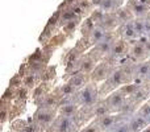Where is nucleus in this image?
<instances>
[{
    "label": "nucleus",
    "mask_w": 150,
    "mask_h": 132,
    "mask_svg": "<svg viewBox=\"0 0 150 132\" xmlns=\"http://www.w3.org/2000/svg\"><path fill=\"white\" fill-rule=\"evenodd\" d=\"M95 99H96V93L91 86L84 87L79 93V101H80V103L84 104V106H91V104L95 102Z\"/></svg>",
    "instance_id": "1"
},
{
    "label": "nucleus",
    "mask_w": 150,
    "mask_h": 132,
    "mask_svg": "<svg viewBox=\"0 0 150 132\" xmlns=\"http://www.w3.org/2000/svg\"><path fill=\"white\" fill-rule=\"evenodd\" d=\"M108 106L111 110H121L124 107V95L120 91L113 93L108 98Z\"/></svg>",
    "instance_id": "2"
},
{
    "label": "nucleus",
    "mask_w": 150,
    "mask_h": 132,
    "mask_svg": "<svg viewBox=\"0 0 150 132\" xmlns=\"http://www.w3.org/2000/svg\"><path fill=\"white\" fill-rule=\"evenodd\" d=\"M129 126H130V132H138V131L145 130V128L149 126V123L146 119L136 115V116L129 122Z\"/></svg>",
    "instance_id": "3"
},
{
    "label": "nucleus",
    "mask_w": 150,
    "mask_h": 132,
    "mask_svg": "<svg viewBox=\"0 0 150 132\" xmlns=\"http://www.w3.org/2000/svg\"><path fill=\"white\" fill-rule=\"evenodd\" d=\"M71 127H73V119L71 118L62 116L55 123V130L58 132H70Z\"/></svg>",
    "instance_id": "4"
},
{
    "label": "nucleus",
    "mask_w": 150,
    "mask_h": 132,
    "mask_svg": "<svg viewBox=\"0 0 150 132\" xmlns=\"http://www.w3.org/2000/svg\"><path fill=\"white\" fill-rule=\"evenodd\" d=\"M98 123H99L101 130H108V131H111L112 128L117 124L116 119H115L112 115H105V116L100 118V119L98 120Z\"/></svg>",
    "instance_id": "5"
},
{
    "label": "nucleus",
    "mask_w": 150,
    "mask_h": 132,
    "mask_svg": "<svg viewBox=\"0 0 150 132\" xmlns=\"http://www.w3.org/2000/svg\"><path fill=\"white\" fill-rule=\"evenodd\" d=\"M36 119L38 120L41 124H47V123H50L53 119V112L50 111L49 108H45L44 107L42 110H40V111L37 112Z\"/></svg>",
    "instance_id": "6"
},
{
    "label": "nucleus",
    "mask_w": 150,
    "mask_h": 132,
    "mask_svg": "<svg viewBox=\"0 0 150 132\" xmlns=\"http://www.w3.org/2000/svg\"><path fill=\"white\" fill-rule=\"evenodd\" d=\"M132 12L136 16H145L149 13V5L144 3H133L132 4Z\"/></svg>",
    "instance_id": "7"
},
{
    "label": "nucleus",
    "mask_w": 150,
    "mask_h": 132,
    "mask_svg": "<svg viewBox=\"0 0 150 132\" xmlns=\"http://www.w3.org/2000/svg\"><path fill=\"white\" fill-rule=\"evenodd\" d=\"M91 39H92V41L99 44V42H101L105 39V31L103 28H100V26H95L92 29V32H91Z\"/></svg>",
    "instance_id": "8"
},
{
    "label": "nucleus",
    "mask_w": 150,
    "mask_h": 132,
    "mask_svg": "<svg viewBox=\"0 0 150 132\" xmlns=\"http://www.w3.org/2000/svg\"><path fill=\"white\" fill-rule=\"evenodd\" d=\"M122 36L127 40H132L137 36V33L134 31V26H133V23L124 24V26H122Z\"/></svg>",
    "instance_id": "9"
},
{
    "label": "nucleus",
    "mask_w": 150,
    "mask_h": 132,
    "mask_svg": "<svg viewBox=\"0 0 150 132\" xmlns=\"http://www.w3.org/2000/svg\"><path fill=\"white\" fill-rule=\"evenodd\" d=\"M146 53V46L142 42H137L134 46L132 48V56L134 58H142Z\"/></svg>",
    "instance_id": "10"
},
{
    "label": "nucleus",
    "mask_w": 150,
    "mask_h": 132,
    "mask_svg": "<svg viewBox=\"0 0 150 132\" xmlns=\"http://www.w3.org/2000/svg\"><path fill=\"white\" fill-rule=\"evenodd\" d=\"M149 71H150V62H144L137 66V69H136V75H137L138 78H146Z\"/></svg>",
    "instance_id": "11"
},
{
    "label": "nucleus",
    "mask_w": 150,
    "mask_h": 132,
    "mask_svg": "<svg viewBox=\"0 0 150 132\" xmlns=\"http://www.w3.org/2000/svg\"><path fill=\"white\" fill-rule=\"evenodd\" d=\"M107 73H108V66L107 65H99L93 70V79H103V78L107 77Z\"/></svg>",
    "instance_id": "12"
},
{
    "label": "nucleus",
    "mask_w": 150,
    "mask_h": 132,
    "mask_svg": "<svg viewBox=\"0 0 150 132\" xmlns=\"http://www.w3.org/2000/svg\"><path fill=\"white\" fill-rule=\"evenodd\" d=\"M61 112H62V116L73 118L74 116V112H75V104H71V103L63 104L62 108H61Z\"/></svg>",
    "instance_id": "13"
},
{
    "label": "nucleus",
    "mask_w": 150,
    "mask_h": 132,
    "mask_svg": "<svg viewBox=\"0 0 150 132\" xmlns=\"http://www.w3.org/2000/svg\"><path fill=\"white\" fill-rule=\"evenodd\" d=\"M122 79H124V74H122L121 70H117V71H115L113 74L111 75V78H109V83L113 86L116 85H120V83L122 82Z\"/></svg>",
    "instance_id": "14"
},
{
    "label": "nucleus",
    "mask_w": 150,
    "mask_h": 132,
    "mask_svg": "<svg viewBox=\"0 0 150 132\" xmlns=\"http://www.w3.org/2000/svg\"><path fill=\"white\" fill-rule=\"evenodd\" d=\"M109 132H130V126H129V123L120 122V123H117Z\"/></svg>",
    "instance_id": "15"
},
{
    "label": "nucleus",
    "mask_w": 150,
    "mask_h": 132,
    "mask_svg": "<svg viewBox=\"0 0 150 132\" xmlns=\"http://www.w3.org/2000/svg\"><path fill=\"white\" fill-rule=\"evenodd\" d=\"M137 115L138 116H141V118H144V119H146V120L149 119V116H150V102L141 106V108L138 110Z\"/></svg>",
    "instance_id": "16"
},
{
    "label": "nucleus",
    "mask_w": 150,
    "mask_h": 132,
    "mask_svg": "<svg viewBox=\"0 0 150 132\" xmlns=\"http://www.w3.org/2000/svg\"><path fill=\"white\" fill-rule=\"evenodd\" d=\"M112 53H113V56H116V57H120V56L124 54V44L122 42H116V44L112 46Z\"/></svg>",
    "instance_id": "17"
},
{
    "label": "nucleus",
    "mask_w": 150,
    "mask_h": 132,
    "mask_svg": "<svg viewBox=\"0 0 150 132\" xmlns=\"http://www.w3.org/2000/svg\"><path fill=\"white\" fill-rule=\"evenodd\" d=\"M70 85L73 86V87H80V86L84 85V78H83L82 74H76L73 77V79H71Z\"/></svg>",
    "instance_id": "18"
},
{
    "label": "nucleus",
    "mask_w": 150,
    "mask_h": 132,
    "mask_svg": "<svg viewBox=\"0 0 150 132\" xmlns=\"http://www.w3.org/2000/svg\"><path fill=\"white\" fill-rule=\"evenodd\" d=\"M133 26H134V31L137 33V36L138 34H142L145 32V21H142V20H136L133 23Z\"/></svg>",
    "instance_id": "19"
},
{
    "label": "nucleus",
    "mask_w": 150,
    "mask_h": 132,
    "mask_svg": "<svg viewBox=\"0 0 150 132\" xmlns=\"http://www.w3.org/2000/svg\"><path fill=\"white\" fill-rule=\"evenodd\" d=\"M95 116L103 118L107 115V106L105 104H100V106H95V111H93Z\"/></svg>",
    "instance_id": "20"
},
{
    "label": "nucleus",
    "mask_w": 150,
    "mask_h": 132,
    "mask_svg": "<svg viewBox=\"0 0 150 132\" xmlns=\"http://www.w3.org/2000/svg\"><path fill=\"white\" fill-rule=\"evenodd\" d=\"M100 5H101V8H103V9L109 11V9H112V8H113L115 0H101V1H100Z\"/></svg>",
    "instance_id": "21"
},
{
    "label": "nucleus",
    "mask_w": 150,
    "mask_h": 132,
    "mask_svg": "<svg viewBox=\"0 0 150 132\" xmlns=\"http://www.w3.org/2000/svg\"><path fill=\"white\" fill-rule=\"evenodd\" d=\"M92 67H93V61L87 60V61H84V62L82 64V71L88 73V71H91V69H92Z\"/></svg>",
    "instance_id": "22"
},
{
    "label": "nucleus",
    "mask_w": 150,
    "mask_h": 132,
    "mask_svg": "<svg viewBox=\"0 0 150 132\" xmlns=\"http://www.w3.org/2000/svg\"><path fill=\"white\" fill-rule=\"evenodd\" d=\"M100 131H101V128L99 126V123H93V124L88 126V127H86L83 130V132H100Z\"/></svg>",
    "instance_id": "23"
},
{
    "label": "nucleus",
    "mask_w": 150,
    "mask_h": 132,
    "mask_svg": "<svg viewBox=\"0 0 150 132\" xmlns=\"http://www.w3.org/2000/svg\"><path fill=\"white\" fill-rule=\"evenodd\" d=\"M73 90H74V87L69 83V85H65L62 87V93H63V95H70L71 93H73Z\"/></svg>",
    "instance_id": "24"
},
{
    "label": "nucleus",
    "mask_w": 150,
    "mask_h": 132,
    "mask_svg": "<svg viewBox=\"0 0 150 132\" xmlns=\"http://www.w3.org/2000/svg\"><path fill=\"white\" fill-rule=\"evenodd\" d=\"M34 83V75H28L25 79V82H24V85L28 86V87H30V86H33Z\"/></svg>",
    "instance_id": "25"
},
{
    "label": "nucleus",
    "mask_w": 150,
    "mask_h": 132,
    "mask_svg": "<svg viewBox=\"0 0 150 132\" xmlns=\"http://www.w3.org/2000/svg\"><path fill=\"white\" fill-rule=\"evenodd\" d=\"M141 132H150V124H149L148 127L145 128V130H142V131H141Z\"/></svg>",
    "instance_id": "26"
},
{
    "label": "nucleus",
    "mask_w": 150,
    "mask_h": 132,
    "mask_svg": "<svg viewBox=\"0 0 150 132\" xmlns=\"http://www.w3.org/2000/svg\"><path fill=\"white\" fill-rule=\"evenodd\" d=\"M146 79L150 81V71H149V74H148V77H146Z\"/></svg>",
    "instance_id": "27"
},
{
    "label": "nucleus",
    "mask_w": 150,
    "mask_h": 132,
    "mask_svg": "<svg viewBox=\"0 0 150 132\" xmlns=\"http://www.w3.org/2000/svg\"><path fill=\"white\" fill-rule=\"evenodd\" d=\"M80 132H83V131H80Z\"/></svg>",
    "instance_id": "28"
},
{
    "label": "nucleus",
    "mask_w": 150,
    "mask_h": 132,
    "mask_svg": "<svg viewBox=\"0 0 150 132\" xmlns=\"http://www.w3.org/2000/svg\"><path fill=\"white\" fill-rule=\"evenodd\" d=\"M149 20H150V19H149Z\"/></svg>",
    "instance_id": "29"
}]
</instances>
